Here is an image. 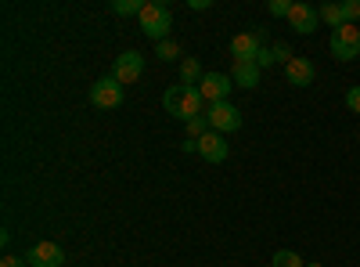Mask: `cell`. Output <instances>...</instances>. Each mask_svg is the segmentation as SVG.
Instances as JSON below:
<instances>
[{
    "label": "cell",
    "instance_id": "cell-16",
    "mask_svg": "<svg viewBox=\"0 0 360 267\" xmlns=\"http://www.w3.org/2000/svg\"><path fill=\"white\" fill-rule=\"evenodd\" d=\"M270 267H307V263H303V256H299L295 249H278L274 260H270Z\"/></svg>",
    "mask_w": 360,
    "mask_h": 267
},
{
    "label": "cell",
    "instance_id": "cell-14",
    "mask_svg": "<svg viewBox=\"0 0 360 267\" xmlns=\"http://www.w3.org/2000/svg\"><path fill=\"white\" fill-rule=\"evenodd\" d=\"M317 11H321V22H328L332 29H339V25L349 22V18H346V4H321ZM349 25H353V22H349Z\"/></svg>",
    "mask_w": 360,
    "mask_h": 267
},
{
    "label": "cell",
    "instance_id": "cell-5",
    "mask_svg": "<svg viewBox=\"0 0 360 267\" xmlns=\"http://www.w3.org/2000/svg\"><path fill=\"white\" fill-rule=\"evenodd\" d=\"M259 47H266V33H263V29L238 33V37L231 40V58H234V62H256Z\"/></svg>",
    "mask_w": 360,
    "mask_h": 267
},
{
    "label": "cell",
    "instance_id": "cell-18",
    "mask_svg": "<svg viewBox=\"0 0 360 267\" xmlns=\"http://www.w3.org/2000/svg\"><path fill=\"white\" fill-rule=\"evenodd\" d=\"M155 58H162V62H176V58H180V44H176V40L155 44Z\"/></svg>",
    "mask_w": 360,
    "mask_h": 267
},
{
    "label": "cell",
    "instance_id": "cell-7",
    "mask_svg": "<svg viewBox=\"0 0 360 267\" xmlns=\"http://www.w3.org/2000/svg\"><path fill=\"white\" fill-rule=\"evenodd\" d=\"M231 87H234V80H231L227 73H205L202 83H198V91H202L205 105H220V101H227Z\"/></svg>",
    "mask_w": 360,
    "mask_h": 267
},
{
    "label": "cell",
    "instance_id": "cell-3",
    "mask_svg": "<svg viewBox=\"0 0 360 267\" xmlns=\"http://www.w3.org/2000/svg\"><path fill=\"white\" fill-rule=\"evenodd\" d=\"M328 47H332V54L339 58V62H353V58L360 54V29L356 25H339L332 29V40H328Z\"/></svg>",
    "mask_w": 360,
    "mask_h": 267
},
{
    "label": "cell",
    "instance_id": "cell-6",
    "mask_svg": "<svg viewBox=\"0 0 360 267\" xmlns=\"http://www.w3.org/2000/svg\"><path fill=\"white\" fill-rule=\"evenodd\" d=\"M141 73H144V58H141V51H123L112 62V80H119V83H137L141 80Z\"/></svg>",
    "mask_w": 360,
    "mask_h": 267
},
{
    "label": "cell",
    "instance_id": "cell-26",
    "mask_svg": "<svg viewBox=\"0 0 360 267\" xmlns=\"http://www.w3.org/2000/svg\"><path fill=\"white\" fill-rule=\"evenodd\" d=\"M188 8H191V11H209L213 4H209V0H188Z\"/></svg>",
    "mask_w": 360,
    "mask_h": 267
},
{
    "label": "cell",
    "instance_id": "cell-2",
    "mask_svg": "<svg viewBox=\"0 0 360 267\" xmlns=\"http://www.w3.org/2000/svg\"><path fill=\"white\" fill-rule=\"evenodd\" d=\"M137 22H141V33H144V37H152L155 44H162V40H169L173 11H169L166 4H159V0H144Z\"/></svg>",
    "mask_w": 360,
    "mask_h": 267
},
{
    "label": "cell",
    "instance_id": "cell-25",
    "mask_svg": "<svg viewBox=\"0 0 360 267\" xmlns=\"http://www.w3.org/2000/svg\"><path fill=\"white\" fill-rule=\"evenodd\" d=\"M346 18H360V0H346Z\"/></svg>",
    "mask_w": 360,
    "mask_h": 267
},
{
    "label": "cell",
    "instance_id": "cell-4",
    "mask_svg": "<svg viewBox=\"0 0 360 267\" xmlns=\"http://www.w3.org/2000/svg\"><path fill=\"white\" fill-rule=\"evenodd\" d=\"M205 120H209V130H217V134H234V130H242V112H238L231 101L209 105Z\"/></svg>",
    "mask_w": 360,
    "mask_h": 267
},
{
    "label": "cell",
    "instance_id": "cell-17",
    "mask_svg": "<svg viewBox=\"0 0 360 267\" xmlns=\"http://www.w3.org/2000/svg\"><path fill=\"white\" fill-rule=\"evenodd\" d=\"M108 8H112L115 15H141L144 0H108Z\"/></svg>",
    "mask_w": 360,
    "mask_h": 267
},
{
    "label": "cell",
    "instance_id": "cell-20",
    "mask_svg": "<svg viewBox=\"0 0 360 267\" xmlns=\"http://www.w3.org/2000/svg\"><path fill=\"white\" fill-rule=\"evenodd\" d=\"M270 51H274V62H285V66H288L292 58H295V54H292V47H288L285 40H278V44H270Z\"/></svg>",
    "mask_w": 360,
    "mask_h": 267
},
{
    "label": "cell",
    "instance_id": "cell-10",
    "mask_svg": "<svg viewBox=\"0 0 360 267\" xmlns=\"http://www.w3.org/2000/svg\"><path fill=\"white\" fill-rule=\"evenodd\" d=\"M29 267H62L65 263V249L58 242H37L33 249L25 253Z\"/></svg>",
    "mask_w": 360,
    "mask_h": 267
},
{
    "label": "cell",
    "instance_id": "cell-23",
    "mask_svg": "<svg viewBox=\"0 0 360 267\" xmlns=\"http://www.w3.org/2000/svg\"><path fill=\"white\" fill-rule=\"evenodd\" d=\"M256 66H259V69L274 66V51H270V47H259V54H256Z\"/></svg>",
    "mask_w": 360,
    "mask_h": 267
},
{
    "label": "cell",
    "instance_id": "cell-15",
    "mask_svg": "<svg viewBox=\"0 0 360 267\" xmlns=\"http://www.w3.org/2000/svg\"><path fill=\"white\" fill-rule=\"evenodd\" d=\"M202 66H198V58H184V62H180V83L184 87H198L202 83Z\"/></svg>",
    "mask_w": 360,
    "mask_h": 267
},
{
    "label": "cell",
    "instance_id": "cell-12",
    "mask_svg": "<svg viewBox=\"0 0 360 267\" xmlns=\"http://www.w3.org/2000/svg\"><path fill=\"white\" fill-rule=\"evenodd\" d=\"M314 76H317V69H314L310 58H292V62L285 66V80H288V87H310Z\"/></svg>",
    "mask_w": 360,
    "mask_h": 267
},
{
    "label": "cell",
    "instance_id": "cell-8",
    "mask_svg": "<svg viewBox=\"0 0 360 267\" xmlns=\"http://www.w3.org/2000/svg\"><path fill=\"white\" fill-rule=\"evenodd\" d=\"M90 101H94L98 108H119L123 105V83L112 80V76L98 80L94 87H90Z\"/></svg>",
    "mask_w": 360,
    "mask_h": 267
},
{
    "label": "cell",
    "instance_id": "cell-1",
    "mask_svg": "<svg viewBox=\"0 0 360 267\" xmlns=\"http://www.w3.org/2000/svg\"><path fill=\"white\" fill-rule=\"evenodd\" d=\"M162 105H166V112H169V116H176V120L191 123V120H198V116H202L205 98H202L198 87H184V83H176V87H169V91L162 94Z\"/></svg>",
    "mask_w": 360,
    "mask_h": 267
},
{
    "label": "cell",
    "instance_id": "cell-13",
    "mask_svg": "<svg viewBox=\"0 0 360 267\" xmlns=\"http://www.w3.org/2000/svg\"><path fill=\"white\" fill-rule=\"evenodd\" d=\"M231 80H234V87H245V91H252V87H259V80H263V69H259L256 62H234Z\"/></svg>",
    "mask_w": 360,
    "mask_h": 267
},
{
    "label": "cell",
    "instance_id": "cell-9",
    "mask_svg": "<svg viewBox=\"0 0 360 267\" xmlns=\"http://www.w3.org/2000/svg\"><path fill=\"white\" fill-rule=\"evenodd\" d=\"M288 25L295 29L299 37H310L314 29L321 25V11H317V8H310V4H303V0H295L292 11H288Z\"/></svg>",
    "mask_w": 360,
    "mask_h": 267
},
{
    "label": "cell",
    "instance_id": "cell-22",
    "mask_svg": "<svg viewBox=\"0 0 360 267\" xmlns=\"http://www.w3.org/2000/svg\"><path fill=\"white\" fill-rule=\"evenodd\" d=\"M346 108L360 116V87H349V91H346Z\"/></svg>",
    "mask_w": 360,
    "mask_h": 267
},
{
    "label": "cell",
    "instance_id": "cell-21",
    "mask_svg": "<svg viewBox=\"0 0 360 267\" xmlns=\"http://www.w3.org/2000/svg\"><path fill=\"white\" fill-rule=\"evenodd\" d=\"M292 4H295V0H270V15H274V18H288V11H292Z\"/></svg>",
    "mask_w": 360,
    "mask_h": 267
},
{
    "label": "cell",
    "instance_id": "cell-27",
    "mask_svg": "<svg viewBox=\"0 0 360 267\" xmlns=\"http://www.w3.org/2000/svg\"><path fill=\"white\" fill-rule=\"evenodd\" d=\"M307 267H324V263H317V260H310V263H307Z\"/></svg>",
    "mask_w": 360,
    "mask_h": 267
},
{
    "label": "cell",
    "instance_id": "cell-24",
    "mask_svg": "<svg viewBox=\"0 0 360 267\" xmlns=\"http://www.w3.org/2000/svg\"><path fill=\"white\" fill-rule=\"evenodd\" d=\"M0 267H29V260H25V256H11V253H8L4 260H0Z\"/></svg>",
    "mask_w": 360,
    "mask_h": 267
},
{
    "label": "cell",
    "instance_id": "cell-19",
    "mask_svg": "<svg viewBox=\"0 0 360 267\" xmlns=\"http://www.w3.org/2000/svg\"><path fill=\"white\" fill-rule=\"evenodd\" d=\"M188 127V137L191 141H198L202 134H209V120H205V116H198V120H191V123H184Z\"/></svg>",
    "mask_w": 360,
    "mask_h": 267
},
{
    "label": "cell",
    "instance_id": "cell-11",
    "mask_svg": "<svg viewBox=\"0 0 360 267\" xmlns=\"http://www.w3.org/2000/svg\"><path fill=\"white\" fill-rule=\"evenodd\" d=\"M198 156H202L205 163H224V159H227V141H224V134H217V130L202 134V137H198Z\"/></svg>",
    "mask_w": 360,
    "mask_h": 267
}]
</instances>
